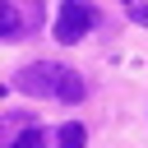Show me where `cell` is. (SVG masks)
I'll list each match as a JSON object with an SVG mask.
<instances>
[{
  "instance_id": "obj_1",
  "label": "cell",
  "mask_w": 148,
  "mask_h": 148,
  "mask_svg": "<svg viewBox=\"0 0 148 148\" xmlns=\"http://www.w3.org/2000/svg\"><path fill=\"white\" fill-rule=\"evenodd\" d=\"M46 5L42 0H0V37L5 42H23L28 32L42 28Z\"/></svg>"
},
{
  "instance_id": "obj_2",
  "label": "cell",
  "mask_w": 148,
  "mask_h": 148,
  "mask_svg": "<svg viewBox=\"0 0 148 148\" xmlns=\"http://www.w3.org/2000/svg\"><path fill=\"white\" fill-rule=\"evenodd\" d=\"M65 79H69L65 65H56V60H37V65H23V69H18L14 88H18V92H32V97H60Z\"/></svg>"
},
{
  "instance_id": "obj_3",
  "label": "cell",
  "mask_w": 148,
  "mask_h": 148,
  "mask_svg": "<svg viewBox=\"0 0 148 148\" xmlns=\"http://www.w3.org/2000/svg\"><path fill=\"white\" fill-rule=\"evenodd\" d=\"M92 23H97V14H92V5H88V0H65V5H60V14H56V42L74 46L79 37H88V32H92Z\"/></svg>"
},
{
  "instance_id": "obj_4",
  "label": "cell",
  "mask_w": 148,
  "mask_h": 148,
  "mask_svg": "<svg viewBox=\"0 0 148 148\" xmlns=\"http://www.w3.org/2000/svg\"><path fill=\"white\" fill-rule=\"evenodd\" d=\"M56 143H60V148H88V130H83L79 120H69V125L56 130Z\"/></svg>"
},
{
  "instance_id": "obj_5",
  "label": "cell",
  "mask_w": 148,
  "mask_h": 148,
  "mask_svg": "<svg viewBox=\"0 0 148 148\" xmlns=\"http://www.w3.org/2000/svg\"><path fill=\"white\" fill-rule=\"evenodd\" d=\"M9 148H46V130H42V125H37V130H23Z\"/></svg>"
},
{
  "instance_id": "obj_6",
  "label": "cell",
  "mask_w": 148,
  "mask_h": 148,
  "mask_svg": "<svg viewBox=\"0 0 148 148\" xmlns=\"http://www.w3.org/2000/svg\"><path fill=\"white\" fill-rule=\"evenodd\" d=\"M79 97H83V79L69 69V79H65V88H60V102H79Z\"/></svg>"
},
{
  "instance_id": "obj_7",
  "label": "cell",
  "mask_w": 148,
  "mask_h": 148,
  "mask_svg": "<svg viewBox=\"0 0 148 148\" xmlns=\"http://www.w3.org/2000/svg\"><path fill=\"white\" fill-rule=\"evenodd\" d=\"M130 14H134V23H148V5H130Z\"/></svg>"
}]
</instances>
